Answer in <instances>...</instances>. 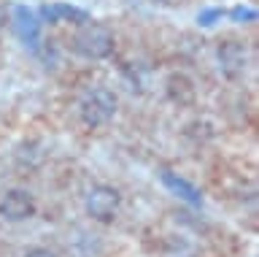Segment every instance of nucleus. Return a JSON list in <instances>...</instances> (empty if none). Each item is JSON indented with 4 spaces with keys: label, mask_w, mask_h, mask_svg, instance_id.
I'll return each instance as SVG.
<instances>
[{
    "label": "nucleus",
    "mask_w": 259,
    "mask_h": 257,
    "mask_svg": "<svg viewBox=\"0 0 259 257\" xmlns=\"http://www.w3.org/2000/svg\"><path fill=\"white\" fill-rule=\"evenodd\" d=\"M14 30L19 41L30 49H38L40 44V17L27 6H16L14 9Z\"/></svg>",
    "instance_id": "nucleus-6"
},
{
    "label": "nucleus",
    "mask_w": 259,
    "mask_h": 257,
    "mask_svg": "<svg viewBox=\"0 0 259 257\" xmlns=\"http://www.w3.org/2000/svg\"><path fill=\"white\" fill-rule=\"evenodd\" d=\"M24 257H57V254L49 252V249H30V252L24 254Z\"/></svg>",
    "instance_id": "nucleus-12"
},
{
    "label": "nucleus",
    "mask_w": 259,
    "mask_h": 257,
    "mask_svg": "<svg viewBox=\"0 0 259 257\" xmlns=\"http://www.w3.org/2000/svg\"><path fill=\"white\" fill-rule=\"evenodd\" d=\"M32 214H35V200H32V195L24 190H11L3 195V200H0V216H6L8 222L30 219Z\"/></svg>",
    "instance_id": "nucleus-5"
},
{
    "label": "nucleus",
    "mask_w": 259,
    "mask_h": 257,
    "mask_svg": "<svg viewBox=\"0 0 259 257\" xmlns=\"http://www.w3.org/2000/svg\"><path fill=\"white\" fill-rule=\"evenodd\" d=\"M116 38L103 22H81L76 35H73V52L84 60H105L111 57Z\"/></svg>",
    "instance_id": "nucleus-1"
},
{
    "label": "nucleus",
    "mask_w": 259,
    "mask_h": 257,
    "mask_svg": "<svg viewBox=\"0 0 259 257\" xmlns=\"http://www.w3.org/2000/svg\"><path fill=\"white\" fill-rule=\"evenodd\" d=\"M116 108H119V100L108 87L103 84H95L81 95L78 100V117L87 127H103L108 125L113 117H116Z\"/></svg>",
    "instance_id": "nucleus-2"
},
{
    "label": "nucleus",
    "mask_w": 259,
    "mask_h": 257,
    "mask_svg": "<svg viewBox=\"0 0 259 257\" xmlns=\"http://www.w3.org/2000/svg\"><path fill=\"white\" fill-rule=\"evenodd\" d=\"M162 184L173 192V195H178L181 200H186L189 206H200L202 203V195H200V190L194 187V184H189L184 179V176H178L173 171H162Z\"/></svg>",
    "instance_id": "nucleus-9"
},
{
    "label": "nucleus",
    "mask_w": 259,
    "mask_h": 257,
    "mask_svg": "<svg viewBox=\"0 0 259 257\" xmlns=\"http://www.w3.org/2000/svg\"><path fill=\"white\" fill-rule=\"evenodd\" d=\"M232 19H256V11L254 9H235L232 11Z\"/></svg>",
    "instance_id": "nucleus-10"
},
{
    "label": "nucleus",
    "mask_w": 259,
    "mask_h": 257,
    "mask_svg": "<svg viewBox=\"0 0 259 257\" xmlns=\"http://www.w3.org/2000/svg\"><path fill=\"white\" fill-rule=\"evenodd\" d=\"M219 17H222V11H219V9H213V11H205V14H200V25H213V19H219Z\"/></svg>",
    "instance_id": "nucleus-11"
},
{
    "label": "nucleus",
    "mask_w": 259,
    "mask_h": 257,
    "mask_svg": "<svg viewBox=\"0 0 259 257\" xmlns=\"http://www.w3.org/2000/svg\"><path fill=\"white\" fill-rule=\"evenodd\" d=\"M119 203H121L119 190L108 187V184H97L87 192V211L97 222H111L119 211Z\"/></svg>",
    "instance_id": "nucleus-3"
},
{
    "label": "nucleus",
    "mask_w": 259,
    "mask_h": 257,
    "mask_svg": "<svg viewBox=\"0 0 259 257\" xmlns=\"http://www.w3.org/2000/svg\"><path fill=\"white\" fill-rule=\"evenodd\" d=\"M40 19L52 22V25H57V22H73V25H81V22L89 19V14L84 9H76V6H68V3H49L40 9Z\"/></svg>",
    "instance_id": "nucleus-8"
},
{
    "label": "nucleus",
    "mask_w": 259,
    "mask_h": 257,
    "mask_svg": "<svg viewBox=\"0 0 259 257\" xmlns=\"http://www.w3.org/2000/svg\"><path fill=\"white\" fill-rule=\"evenodd\" d=\"M165 90H167V98L178 103V106H189V103L194 100V82L186 74H181V70H176V74H170L165 79Z\"/></svg>",
    "instance_id": "nucleus-7"
},
{
    "label": "nucleus",
    "mask_w": 259,
    "mask_h": 257,
    "mask_svg": "<svg viewBox=\"0 0 259 257\" xmlns=\"http://www.w3.org/2000/svg\"><path fill=\"white\" fill-rule=\"evenodd\" d=\"M219 57V68L227 79H240L248 68V49L240 41H224L216 52Z\"/></svg>",
    "instance_id": "nucleus-4"
}]
</instances>
